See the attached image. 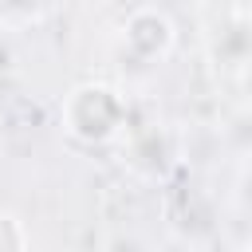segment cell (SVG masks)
I'll list each match as a JSON object with an SVG mask.
<instances>
[{
  "label": "cell",
  "instance_id": "2",
  "mask_svg": "<svg viewBox=\"0 0 252 252\" xmlns=\"http://www.w3.org/2000/svg\"><path fill=\"white\" fill-rule=\"evenodd\" d=\"M122 39H126V51L138 59V63H158L173 51V20L161 12V8H134L122 24Z\"/></svg>",
  "mask_w": 252,
  "mask_h": 252
},
{
  "label": "cell",
  "instance_id": "1",
  "mask_svg": "<svg viewBox=\"0 0 252 252\" xmlns=\"http://www.w3.org/2000/svg\"><path fill=\"white\" fill-rule=\"evenodd\" d=\"M63 130L83 146H106L114 142L130 122V102L110 83H79L63 106H59Z\"/></svg>",
  "mask_w": 252,
  "mask_h": 252
},
{
  "label": "cell",
  "instance_id": "4",
  "mask_svg": "<svg viewBox=\"0 0 252 252\" xmlns=\"http://www.w3.org/2000/svg\"><path fill=\"white\" fill-rule=\"evenodd\" d=\"M43 8V0H0V12L8 16H35Z\"/></svg>",
  "mask_w": 252,
  "mask_h": 252
},
{
  "label": "cell",
  "instance_id": "3",
  "mask_svg": "<svg viewBox=\"0 0 252 252\" xmlns=\"http://www.w3.org/2000/svg\"><path fill=\"white\" fill-rule=\"evenodd\" d=\"M0 252H28V228L8 209H0Z\"/></svg>",
  "mask_w": 252,
  "mask_h": 252
}]
</instances>
